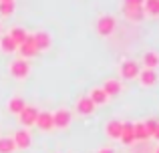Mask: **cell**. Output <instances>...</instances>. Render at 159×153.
Instances as JSON below:
<instances>
[{
  "label": "cell",
  "instance_id": "obj_1",
  "mask_svg": "<svg viewBox=\"0 0 159 153\" xmlns=\"http://www.w3.org/2000/svg\"><path fill=\"white\" fill-rule=\"evenodd\" d=\"M95 28H97V34L101 36V38H109V36L115 32V28H117V18L111 16V14H101L97 18Z\"/></svg>",
  "mask_w": 159,
  "mask_h": 153
},
{
  "label": "cell",
  "instance_id": "obj_2",
  "mask_svg": "<svg viewBox=\"0 0 159 153\" xmlns=\"http://www.w3.org/2000/svg\"><path fill=\"white\" fill-rule=\"evenodd\" d=\"M8 71H10V75L14 79L22 81V79H26L30 75V65H28V61H24V59H14L10 65H8Z\"/></svg>",
  "mask_w": 159,
  "mask_h": 153
},
{
  "label": "cell",
  "instance_id": "obj_3",
  "mask_svg": "<svg viewBox=\"0 0 159 153\" xmlns=\"http://www.w3.org/2000/svg\"><path fill=\"white\" fill-rule=\"evenodd\" d=\"M141 73V67L137 61H123V63L119 65V75L121 79H125V81H133V79H137Z\"/></svg>",
  "mask_w": 159,
  "mask_h": 153
},
{
  "label": "cell",
  "instance_id": "obj_4",
  "mask_svg": "<svg viewBox=\"0 0 159 153\" xmlns=\"http://www.w3.org/2000/svg\"><path fill=\"white\" fill-rule=\"evenodd\" d=\"M36 117H39V109H36L34 105H26L18 113V121H20V125H22L24 129H30V127L36 123Z\"/></svg>",
  "mask_w": 159,
  "mask_h": 153
},
{
  "label": "cell",
  "instance_id": "obj_5",
  "mask_svg": "<svg viewBox=\"0 0 159 153\" xmlns=\"http://www.w3.org/2000/svg\"><path fill=\"white\" fill-rule=\"evenodd\" d=\"M70 123H73V113L69 109H58L52 113V125L54 129H69Z\"/></svg>",
  "mask_w": 159,
  "mask_h": 153
},
{
  "label": "cell",
  "instance_id": "obj_6",
  "mask_svg": "<svg viewBox=\"0 0 159 153\" xmlns=\"http://www.w3.org/2000/svg\"><path fill=\"white\" fill-rule=\"evenodd\" d=\"M12 141H14V147H16V149H28V147H30V143H32L30 131L24 129V127L16 129L14 135H12Z\"/></svg>",
  "mask_w": 159,
  "mask_h": 153
},
{
  "label": "cell",
  "instance_id": "obj_7",
  "mask_svg": "<svg viewBox=\"0 0 159 153\" xmlns=\"http://www.w3.org/2000/svg\"><path fill=\"white\" fill-rule=\"evenodd\" d=\"M16 52H18L20 59H24V61H28V59H32V56L39 55V51H36V44H34V38H32V34H28V36H26V40H24V43L18 47V51H16Z\"/></svg>",
  "mask_w": 159,
  "mask_h": 153
},
{
  "label": "cell",
  "instance_id": "obj_8",
  "mask_svg": "<svg viewBox=\"0 0 159 153\" xmlns=\"http://www.w3.org/2000/svg\"><path fill=\"white\" fill-rule=\"evenodd\" d=\"M32 38H34V44H36V51H39V52L48 51V48H51V44H52V36H51V32H47V30L34 32V34H32Z\"/></svg>",
  "mask_w": 159,
  "mask_h": 153
},
{
  "label": "cell",
  "instance_id": "obj_9",
  "mask_svg": "<svg viewBox=\"0 0 159 153\" xmlns=\"http://www.w3.org/2000/svg\"><path fill=\"white\" fill-rule=\"evenodd\" d=\"M36 127H39L40 131H44V133H48V131L54 129L52 125V113L51 111H39V117H36Z\"/></svg>",
  "mask_w": 159,
  "mask_h": 153
},
{
  "label": "cell",
  "instance_id": "obj_10",
  "mask_svg": "<svg viewBox=\"0 0 159 153\" xmlns=\"http://www.w3.org/2000/svg\"><path fill=\"white\" fill-rule=\"evenodd\" d=\"M101 89H103V93H105L109 99L117 97V95L121 93V81H119V79H107V81L103 83Z\"/></svg>",
  "mask_w": 159,
  "mask_h": 153
},
{
  "label": "cell",
  "instance_id": "obj_11",
  "mask_svg": "<svg viewBox=\"0 0 159 153\" xmlns=\"http://www.w3.org/2000/svg\"><path fill=\"white\" fill-rule=\"evenodd\" d=\"M121 143H125V145H133L135 143V135H133V123L125 121L123 125H121V137H119Z\"/></svg>",
  "mask_w": 159,
  "mask_h": 153
},
{
  "label": "cell",
  "instance_id": "obj_12",
  "mask_svg": "<svg viewBox=\"0 0 159 153\" xmlns=\"http://www.w3.org/2000/svg\"><path fill=\"white\" fill-rule=\"evenodd\" d=\"M95 109H97V107L93 105V101H91L87 95H85V97H81V99L77 101V113H79V115H93Z\"/></svg>",
  "mask_w": 159,
  "mask_h": 153
},
{
  "label": "cell",
  "instance_id": "obj_13",
  "mask_svg": "<svg viewBox=\"0 0 159 153\" xmlns=\"http://www.w3.org/2000/svg\"><path fill=\"white\" fill-rule=\"evenodd\" d=\"M121 125H123V121H117V119L109 121L107 125H105V135H107L109 139L119 141V137H121Z\"/></svg>",
  "mask_w": 159,
  "mask_h": 153
},
{
  "label": "cell",
  "instance_id": "obj_14",
  "mask_svg": "<svg viewBox=\"0 0 159 153\" xmlns=\"http://www.w3.org/2000/svg\"><path fill=\"white\" fill-rule=\"evenodd\" d=\"M139 83L143 87H153L157 83V71H151V69H143V71L139 73Z\"/></svg>",
  "mask_w": 159,
  "mask_h": 153
},
{
  "label": "cell",
  "instance_id": "obj_15",
  "mask_svg": "<svg viewBox=\"0 0 159 153\" xmlns=\"http://www.w3.org/2000/svg\"><path fill=\"white\" fill-rule=\"evenodd\" d=\"M0 51H2L4 55H14V52L18 51V47H16V43L8 34H2L0 36Z\"/></svg>",
  "mask_w": 159,
  "mask_h": 153
},
{
  "label": "cell",
  "instance_id": "obj_16",
  "mask_svg": "<svg viewBox=\"0 0 159 153\" xmlns=\"http://www.w3.org/2000/svg\"><path fill=\"white\" fill-rule=\"evenodd\" d=\"M87 97H89L91 101H93V105H95V107L105 105V103L109 101V97H107L105 93H103V89H101V87H95V89H91V93L87 95Z\"/></svg>",
  "mask_w": 159,
  "mask_h": 153
},
{
  "label": "cell",
  "instance_id": "obj_17",
  "mask_svg": "<svg viewBox=\"0 0 159 153\" xmlns=\"http://www.w3.org/2000/svg\"><path fill=\"white\" fill-rule=\"evenodd\" d=\"M8 36H10V38H12V40H14V43H16V47H20V44H22L24 40H26L28 32L24 30L22 26H12L10 30H8Z\"/></svg>",
  "mask_w": 159,
  "mask_h": 153
},
{
  "label": "cell",
  "instance_id": "obj_18",
  "mask_svg": "<svg viewBox=\"0 0 159 153\" xmlns=\"http://www.w3.org/2000/svg\"><path fill=\"white\" fill-rule=\"evenodd\" d=\"M143 67L155 71V67H159V55H157V52H153V51L145 52V55H143Z\"/></svg>",
  "mask_w": 159,
  "mask_h": 153
},
{
  "label": "cell",
  "instance_id": "obj_19",
  "mask_svg": "<svg viewBox=\"0 0 159 153\" xmlns=\"http://www.w3.org/2000/svg\"><path fill=\"white\" fill-rule=\"evenodd\" d=\"M143 12H145V16L157 18L159 16V0H145L143 2Z\"/></svg>",
  "mask_w": 159,
  "mask_h": 153
},
{
  "label": "cell",
  "instance_id": "obj_20",
  "mask_svg": "<svg viewBox=\"0 0 159 153\" xmlns=\"http://www.w3.org/2000/svg\"><path fill=\"white\" fill-rule=\"evenodd\" d=\"M133 135H135V141H147V139H151L147 129H145V123H133Z\"/></svg>",
  "mask_w": 159,
  "mask_h": 153
},
{
  "label": "cell",
  "instance_id": "obj_21",
  "mask_svg": "<svg viewBox=\"0 0 159 153\" xmlns=\"http://www.w3.org/2000/svg\"><path fill=\"white\" fill-rule=\"evenodd\" d=\"M24 107H26V103H24L22 97H12L10 101H8V111H10L12 115H18Z\"/></svg>",
  "mask_w": 159,
  "mask_h": 153
},
{
  "label": "cell",
  "instance_id": "obj_22",
  "mask_svg": "<svg viewBox=\"0 0 159 153\" xmlns=\"http://www.w3.org/2000/svg\"><path fill=\"white\" fill-rule=\"evenodd\" d=\"M14 10H16L14 0H2V2H0V14L2 16H12Z\"/></svg>",
  "mask_w": 159,
  "mask_h": 153
},
{
  "label": "cell",
  "instance_id": "obj_23",
  "mask_svg": "<svg viewBox=\"0 0 159 153\" xmlns=\"http://www.w3.org/2000/svg\"><path fill=\"white\" fill-rule=\"evenodd\" d=\"M16 147H14V141L12 137H0V153H14Z\"/></svg>",
  "mask_w": 159,
  "mask_h": 153
},
{
  "label": "cell",
  "instance_id": "obj_24",
  "mask_svg": "<svg viewBox=\"0 0 159 153\" xmlns=\"http://www.w3.org/2000/svg\"><path fill=\"white\" fill-rule=\"evenodd\" d=\"M123 12H125V16H127L131 22H141V20L145 18L143 8H139V10H123Z\"/></svg>",
  "mask_w": 159,
  "mask_h": 153
},
{
  "label": "cell",
  "instance_id": "obj_25",
  "mask_svg": "<svg viewBox=\"0 0 159 153\" xmlns=\"http://www.w3.org/2000/svg\"><path fill=\"white\" fill-rule=\"evenodd\" d=\"M145 0H123V10H139Z\"/></svg>",
  "mask_w": 159,
  "mask_h": 153
},
{
  "label": "cell",
  "instance_id": "obj_26",
  "mask_svg": "<svg viewBox=\"0 0 159 153\" xmlns=\"http://www.w3.org/2000/svg\"><path fill=\"white\" fill-rule=\"evenodd\" d=\"M145 129H147L149 137H153V135H155V129H157V119H147V121H145Z\"/></svg>",
  "mask_w": 159,
  "mask_h": 153
},
{
  "label": "cell",
  "instance_id": "obj_27",
  "mask_svg": "<svg viewBox=\"0 0 159 153\" xmlns=\"http://www.w3.org/2000/svg\"><path fill=\"white\" fill-rule=\"evenodd\" d=\"M99 153H113L111 147H103V149H99Z\"/></svg>",
  "mask_w": 159,
  "mask_h": 153
},
{
  "label": "cell",
  "instance_id": "obj_28",
  "mask_svg": "<svg viewBox=\"0 0 159 153\" xmlns=\"http://www.w3.org/2000/svg\"><path fill=\"white\" fill-rule=\"evenodd\" d=\"M153 139H159V121H157V129H155V135H153Z\"/></svg>",
  "mask_w": 159,
  "mask_h": 153
},
{
  "label": "cell",
  "instance_id": "obj_29",
  "mask_svg": "<svg viewBox=\"0 0 159 153\" xmlns=\"http://www.w3.org/2000/svg\"><path fill=\"white\" fill-rule=\"evenodd\" d=\"M0 36H2V24H0Z\"/></svg>",
  "mask_w": 159,
  "mask_h": 153
},
{
  "label": "cell",
  "instance_id": "obj_30",
  "mask_svg": "<svg viewBox=\"0 0 159 153\" xmlns=\"http://www.w3.org/2000/svg\"><path fill=\"white\" fill-rule=\"evenodd\" d=\"M153 153H159V147H157V149H155V151H153Z\"/></svg>",
  "mask_w": 159,
  "mask_h": 153
},
{
  "label": "cell",
  "instance_id": "obj_31",
  "mask_svg": "<svg viewBox=\"0 0 159 153\" xmlns=\"http://www.w3.org/2000/svg\"><path fill=\"white\" fill-rule=\"evenodd\" d=\"M0 2H2V0H0Z\"/></svg>",
  "mask_w": 159,
  "mask_h": 153
}]
</instances>
